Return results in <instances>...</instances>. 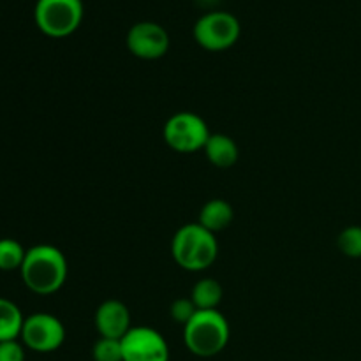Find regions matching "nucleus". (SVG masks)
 Segmentation results:
<instances>
[{
  "instance_id": "f257e3e1",
  "label": "nucleus",
  "mask_w": 361,
  "mask_h": 361,
  "mask_svg": "<svg viewBox=\"0 0 361 361\" xmlns=\"http://www.w3.org/2000/svg\"><path fill=\"white\" fill-rule=\"evenodd\" d=\"M21 279L35 295H53L67 281V259L60 249L53 245H35L27 250L21 264Z\"/></svg>"
},
{
  "instance_id": "f03ea898",
  "label": "nucleus",
  "mask_w": 361,
  "mask_h": 361,
  "mask_svg": "<svg viewBox=\"0 0 361 361\" xmlns=\"http://www.w3.org/2000/svg\"><path fill=\"white\" fill-rule=\"evenodd\" d=\"M229 323L219 309L197 310L192 319L183 326L185 348L197 358H214L229 344Z\"/></svg>"
},
{
  "instance_id": "7ed1b4c3",
  "label": "nucleus",
  "mask_w": 361,
  "mask_h": 361,
  "mask_svg": "<svg viewBox=\"0 0 361 361\" xmlns=\"http://www.w3.org/2000/svg\"><path fill=\"white\" fill-rule=\"evenodd\" d=\"M171 254L182 270L204 271L217 259L219 243L214 233L197 222H189L173 236Z\"/></svg>"
},
{
  "instance_id": "20e7f679",
  "label": "nucleus",
  "mask_w": 361,
  "mask_h": 361,
  "mask_svg": "<svg viewBox=\"0 0 361 361\" xmlns=\"http://www.w3.org/2000/svg\"><path fill=\"white\" fill-rule=\"evenodd\" d=\"M83 0H37L34 9L39 30L49 37H67L83 20Z\"/></svg>"
},
{
  "instance_id": "39448f33",
  "label": "nucleus",
  "mask_w": 361,
  "mask_h": 361,
  "mask_svg": "<svg viewBox=\"0 0 361 361\" xmlns=\"http://www.w3.org/2000/svg\"><path fill=\"white\" fill-rule=\"evenodd\" d=\"M210 134L207 122L192 111L175 113L162 129L166 145L178 154H194L203 150Z\"/></svg>"
},
{
  "instance_id": "423d86ee",
  "label": "nucleus",
  "mask_w": 361,
  "mask_h": 361,
  "mask_svg": "<svg viewBox=\"0 0 361 361\" xmlns=\"http://www.w3.org/2000/svg\"><path fill=\"white\" fill-rule=\"evenodd\" d=\"M194 39L208 51H224L238 41L242 25L228 11H210L194 23Z\"/></svg>"
},
{
  "instance_id": "0eeeda50",
  "label": "nucleus",
  "mask_w": 361,
  "mask_h": 361,
  "mask_svg": "<svg viewBox=\"0 0 361 361\" xmlns=\"http://www.w3.org/2000/svg\"><path fill=\"white\" fill-rule=\"evenodd\" d=\"M21 342L35 353H53L66 342V326L51 314H32L23 321Z\"/></svg>"
},
{
  "instance_id": "6e6552de",
  "label": "nucleus",
  "mask_w": 361,
  "mask_h": 361,
  "mask_svg": "<svg viewBox=\"0 0 361 361\" xmlns=\"http://www.w3.org/2000/svg\"><path fill=\"white\" fill-rule=\"evenodd\" d=\"M123 361H169V345L157 330L133 326L122 338Z\"/></svg>"
},
{
  "instance_id": "1a4fd4ad",
  "label": "nucleus",
  "mask_w": 361,
  "mask_h": 361,
  "mask_svg": "<svg viewBox=\"0 0 361 361\" xmlns=\"http://www.w3.org/2000/svg\"><path fill=\"white\" fill-rule=\"evenodd\" d=\"M127 48L141 60L162 59L169 49V34L155 21H137L127 32Z\"/></svg>"
},
{
  "instance_id": "9d476101",
  "label": "nucleus",
  "mask_w": 361,
  "mask_h": 361,
  "mask_svg": "<svg viewBox=\"0 0 361 361\" xmlns=\"http://www.w3.org/2000/svg\"><path fill=\"white\" fill-rule=\"evenodd\" d=\"M95 330L101 337L122 341L130 330V312L120 300H106L95 310Z\"/></svg>"
},
{
  "instance_id": "9b49d317",
  "label": "nucleus",
  "mask_w": 361,
  "mask_h": 361,
  "mask_svg": "<svg viewBox=\"0 0 361 361\" xmlns=\"http://www.w3.org/2000/svg\"><path fill=\"white\" fill-rule=\"evenodd\" d=\"M204 155H207L208 161L215 166V168L228 169L231 166L236 164L240 157L238 145L233 137H229L228 134L215 133L210 134L207 145L203 148Z\"/></svg>"
},
{
  "instance_id": "f8f14e48",
  "label": "nucleus",
  "mask_w": 361,
  "mask_h": 361,
  "mask_svg": "<svg viewBox=\"0 0 361 361\" xmlns=\"http://www.w3.org/2000/svg\"><path fill=\"white\" fill-rule=\"evenodd\" d=\"M233 219H235V210H233L231 204L217 197V200H210L203 204L197 224H201L204 229L215 235V233L228 229L231 226Z\"/></svg>"
},
{
  "instance_id": "ddd939ff",
  "label": "nucleus",
  "mask_w": 361,
  "mask_h": 361,
  "mask_svg": "<svg viewBox=\"0 0 361 361\" xmlns=\"http://www.w3.org/2000/svg\"><path fill=\"white\" fill-rule=\"evenodd\" d=\"M222 298H224V289L221 282L210 277L197 281L190 291V300L197 310H215L221 305Z\"/></svg>"
},
{
  "instance_id": "4468645a",
  "label": "nucleus",
  "mask_w": 361,
  "mask_h": 361,
  "mask_svg": "<svg viewBox=\"0 0 361 361\" xmlns=\"http://www.w3.org/2000/svg\"><path fill=\"white\" fill-rule=\"evenodd\" d=\"M23 314L14 302L0 298V342L16 341L23 328Z\"/></svg>"
},
{
  "instance_id": "2eb2a0df",
  "label": "nucleus",
  "mask_w": 361,
  "mask_h": 361,
  "mask_svg": "<svg viewBox=\"0 0 361 361\" xmlns=\"http://www.w3.org/2000/svg\"><path fill=\"white\" fill-rule=\"evenodd\" d=\"M25 256H27V250L23 249V245L20 242H16L13 238L0 240V270H21Z\"/></svg>"
},
{
  "instance_id": "dca6fc26",
  "label": "nucleus",
  "mask_w": 361,
  "mask_h": 361,
  "mask_svg": "<svg viewBox=\"0 0 361 361\" xmlns=\"http://www.w3.org/2000/svg\"><path fill=\"white\" fill-rule=\"evenodd\" d=\"M92 360L94 361H123L122 341L116 338L99 337L92 345Z\"/></svg>"
},
{
  "instance_id": "f3484780",
  "label": "nucleus",
  "mask_w": 361,
  "mask_h": 361,
  "mask_svg": "<svg viewBox=\"0 0 361 361\" xmlns=\"http://www.w3.org/2000/svg\"><path fill=\"white\" fill-rule=\"evenodd\" d=\"M338 250L351 259L361 257V226H349L342 229L337 238Z\"/></svg>"
},
{
  "instance_id": "a211bd4d",
  "label": "nucleus",
  "mask_w": 361,
  "mask_h": 361,
  "mask_svg": "<svg viewBox=\"0 0 361 361\" xmlns=\"http://www.w3.org/2000/svg\"><path fill=\"white\" fill-rule=\"evenodd\" d=\"M196 312L197 309L190 298H176L175 302L171 303V309H169L171 319L175 321V323L182 324V326H185V324L192 319Z\"/></svg>"
},
{
  "instance_id": "6ab92c4d",
  "label": "nucleus",
  "mask_w": 361,
  "mask_h": 361,
  "mask_svg": "<svg viewBox=\"0 0 361 361\" xmlns=\"http://www.w3.org/2000/svg\"><path fill=\"white\" fill-rule=\"evenodd\" d=\"M0 361H25V349L18 338L0 342Z\"/></svg>"
}]
</instances>
